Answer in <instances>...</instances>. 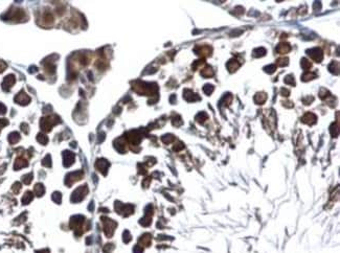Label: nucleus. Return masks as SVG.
I'll list each match as a JSON object with an SVG mask.
<instances>
[{
	"instance_id": "nucleus-6",
	"label": "nucleus",
	"mask_w": 340,
	"mask_h": 253,
	"mask_svg": "<svg viewBox=\"0 0 340 253\" xmlns=\"http://www.w3.org/2000/svg\"><path fill=\"white\" fill-rule=\"evenodd\" d=\"M74 161V154L69 151H65L63 153V164L65 166H70Z\"/></svg>"
},
{
	"instance_id": "nucleus-4",
	"label": "nucleus",
	"mask_w": 340,
	"mask_h": 253,
	"mask_svg": "<svg viewBox=\"0 0 340 253\" xmlns=\"http://www.w3.org/2000/svg\"><path fill=\"white\" fill-rule=\"evenodd\" d=\"M15 102H16L17 104L22 105V106H25V105H27L28 103L30 102V97L25 93L24 91L22 90L17 94L16 96H15Z\"/></svg>"
},
{
	"instance_id": "nucleus-2",
	"label": "nucleus",
	"mask_w": 340,
	"mask_h": 253,
	"mask_svg": "<svg viewBox=\"0 0 340 253\" xmlns=\"http://www.w3.org/2000/svg\"><path fill=\"white\" fill-rule=\"evenodd\" d=\"M88 193V188L86 185L84 186H80L79 188L74 190V193L71 196V201L72 202H80L82 201L83 199L85 198V196Z\"/></svg>"
},
{
	"instance_id": "nucleus-36",
	"label": "nucleus",
	"mask_w": 340,
	"mask_h": 253,
	"mask_svg": "<svg viewBox=\"0 0 340 253\" xmlns=\"http://www.w3.org/2000/svg\"><path fill=\"white\" fill-rule=\"evenodd\" d=\"M21 129L23 130V132H24V133H27L28 132V126L26 124H21Z\"/></svg>"
},
{
	"instance_id": "nucleus-35",
	"label": "nucleus",
	"mask_w": 340,
	"mask_h": 253,
	"mask_svg": "<svg viewBox=\"0 0 340 253\" xmlns=\"http://www.w3.org/2000/svg\"><path fill=\"white\" fill-rule=\"evenodd\" d=\"M6 68V64L3 62V61H0V72L4 71Z\"/></svg>"
},
{
	"instance_id": "nucleus-15",
	"label": "nucleus",
	"mask_w": 340,
	"mask_h": 253,
	"mask_svg": "<svg viewBox=\"0 0 340 253\" xmlns=\"http://www.w3.org/2000/svg\"><path fill=\"white\" fill-rule=\"evenodd\" d=\"M32 200H33V194L30 193V191H27V193H25V195L22 198V203L28 204Z\"/></svg>"
},
{
	"instance_id": "nucleus-13",
	"label": "nucleus",
	"mask_w": 340,
	"mask_h": 253,
	"mask_svg": "<svg viewBox=\"0 0 340 253\" xmlns=\"http://www.w3.org/2000/svg\"><path fill=\"white\" fill-rule=\"evenodd\" d=\"M290 49H291V47L289 44H280L276 47V50L280 52V53H286V52L290 51Z\"/></svg>"
},
{
	"instance_id": "nucleus-18",
	"label": "nucleus",
	"mask_w": 340,
	"mask_h": 253,
	"mask_svg": "<svg viewBox=\"0 0 340 253\" xmlns=\"http://www.w3.org/2000/svg\"><path fill=\"white\" fill-rule=\"evenodd\" d=\"M267 96L265 93H260V94H256L255 95V102L258 103V104H262V103H264L265 101H266Z\"/></svg>"
},
{
	"instance_id": "nucleus-12",
	"label": "nucleus",
	"mask_w": 340,
	"mask_h": 253,
	"mask_svg": "<svg viewBox=\"0 0 340 253\" xmlns=\"http://www.w3.org/2000/svg\"><path fill=\"white\" fill-rule=\"evenodd\" d=\"M20 140V135L18 132H13L8 135V141L11 143H16Z\"/></svg>"
},
{
	"instance_id": "nucleus-7",
	"label": "nucleus",
	"mask_w": 340,
	"mask_h": 253,
	"mask_svg": "<svg viewBox=\"0 0 340 253\" xmlns=\"http://www.w3.org/2000/svg\"><path fill=\"white\" fill-rule=\"evenodd\" d=\"M183 97L186 99L187 102H196V101H199L200 97L198 96V94L194 93L192 90L189 89H185L183 92Z\"/></svg>"
},
{
	"instance_id": "nucleus-11",
	"label": "nucleus",
	"mask_w": 340,
	"mask_h": 253,
	"mask_svg": "<svg viewBox=\"0 0 340 253\" xmlns=\"http://www.w3.org/2000/svg\"><path fill=\"white\" fill-rule=\"evenodd\" d=\"M240 67V63H238L236 60H230L227 64V68L229 69V71H236V69Z\"/></svg>"
},
{
	"instance_id": "nucleus-23",
	"label": "nucleus",
	"mask_w": 340,
	"mask_h": 253,
	"mask_svg": "<svg viewBox=\"0 0 340 253\" xmlns=\"http://www.w3.org/2000/svg\"><path fill=\"white\" fill-rule=\"evenodd\" d=\"M174 140V136L171 134H167V135H165L163 137H162V141L165 143H170L171 141Z\"/></svg>"
},
{
	"instance_id": "nucleus-38",
	"label": "nucleus",
	"mask_w": 340,
	"mask_h": 253,
	"mask_svg": "<svg viewBox=\"0 0 340 253\" xmlns=\"http://www.w3.org/2000/svg\"><path fill=\"white\" fill-rule=\"evenodd\" d=\"M282 93L284 94V96H287V94H289L290 92H289V90H285V89H282Z\"/></svg>"
},
{
	"instance_id": "nucleus-22",
	"label": "nucleus",
	"mask_w": 340,
	"mask_h": 253,
	"mask_svg": "<svg viewBox=\"0 0 340 253\" xmlns=\"http://www.w3.org/2000/svg\"><path fill=\"white\" fill-rule=\"evenodd\" d=\"M206 118H207V114H206V113H204V112L199 113V114L196 116V119H197L199 122H203V121L205 120Z\"/></svg>"
},
{
	"instance_id": "nucleus-3",
	"label": "nucleus",
	"mask_w": 340,
	"mask_h": 253,
	"mask_svg": "<svg viewBox=\"0 0 340 253\" xmlns=\"http://www.w3.org/2000/svg\"><path fill=\"white\" fill-rule=\"evenodd\" d=\"M15 82H16V79H15V75H6L5 77H4V80H3L2 82V89L3 91H5V92H8V91L11 90L12 86L14 85Z\"/></svg>"
},
{
	"instance_id": "nucleus-24",
	"label": "nucleus",
	"mask_w": 340,
	"mask_h": 253,
	"mask_svg": "<svg viewBox=\"0 0 340 253\" xmlns=\"http://www.w3.org/2000/svg\"><path fill=\"white\" fill-rule=\"evenodd\" d=\"M316 75L315 73H310V72H306L304 75H302V80L304 81H309V80H312L313 77H315Z\"/></svg>"
},
{
	"instance_id": "nucleus-10",
	"label": "nucleus",
	"mask_w": 340,
	"mask_h": 253,
	"mask_svg": "<svg viewBox=\"0 0 340 253\" xmlns=\"http://www.w3.org/2000/svg\"><path fill=\"white\" fill-rule=\"evenodd\" d=\"M316 119H317V117H316V115L315 114H313V113H307V114L302 117V121L306 122V124H314V122L316 121Z\"/></svg>"
},
{
	"instance_id": "nucleus-21",
	"label": "nucleus",
	"mask_w": 340,
	"mask_h": 253,
	"mask_svg": "<svg viewBox=\"0 0 340 253\" xmlns=\"http://www.w3.org/2000/svg\"><path fill=\"white\" fill-rule=\"evenodd\" d=\"M203 91H204L207 95H209V94H211L212 93V91H214V86L207 84V85H205L204 87H203Z\"/></svg>"
},
{
	"instance_id": "nucleus-19",
	"label": "nucleus",
	"mask_w": 340,
	"mask_h": 253,
	"mask_svg": "<svg viewBox=\"0 0 340 253\" xmlns=\"http://www.w3.org/2000/svg\"><path fill=\"white\" fill-rule=\"evenodd\" d=\"M265 53H266V49L263 48V47H260V48H258V49H255L253 51V55L254 57H263V55H265Z\"/></svg>"
},
{
	"instance_id": "nucleus-25",
	"label": "nucleus",
	"mask_w": 340,
	"mask_h": 253,
	"mask_svg": "<svg viewBox=\"0 0 340 253\" xmlns=\"http://www.w3.org/2000/svg\"><path fill=\"white\" fill-rule=\"evenodd\" d=\"M302 67L304 69V70H307V69L311 68V63L307 60V59H302Z\"/></svg>"
},
{
	"instance_id": "nucleus-32",
	"label": "nucleus",
	"mask_w": 340,
	"mask_h": 253,
	"mask_svg": "<svg viewBox=\"0 0 340 253\" xmlns=\"http://www.w3.org/2000/svg\"><path fill=\"white\" fill-rule=\"evenodd\" d=\"M277 64L280 65V66H285V65H287L288 64V59L287 58H282V59H280V60L277 61Z\"/></svg>"
},
{
	"instance_id": "nucleus-20",
	"label": "nucleus",
	"mask_w": 340,
	"mask_h": 253,
	"mask_svg": "<svg viewBox=\"0 0 340 253\" xmlns=\"http://www.w3.org/2000/svg\"><path fill=\"white\" fill-rule=\"evenodd\" d=\"M27 165V163H26V161H24V160L22 159H17L16 163H15V168H24V166H26Z\"/></svg>"
},
{
	"instance_id": "nucleus-33",
	"label": "nucleus",
	"mask_w": 340,
	"mask_h": 253,
	"mask_svg": "<svg viewBox=\"0 0 340 253\" xmlns=\"http://www.w3.org/2000/svg\"><path fill=\"white\" fill-rule=\"evenodd\" d=\"M8 124V120L5 118H0V128H3Z\"/></svg>"
},
{
	"instance_id": "nucleus-30",
	"label": "nucleus",
	"mask_w": 340,
	"mask_h": 253,
	"mask_svg": "<svg viewBox=\"0 0 340 253\" xmlns=\"http://www.w3.org/2000/svg\"><path fill=\"white\" fill-rule=\"evenodd\" d=\"M32 178H33L32 174H28V175H26V176L23 177V182H24L25 184H29L30 181H32Z\"/></svg>"
},
{
	"instance_id": "nucleus-1",
	"label": "nucleus",
	"mask_w": 340,
	"mask_h": 253,
	"mask_svg": "<svg viewBox=\"0 0 340 253\" xmlns=\"http://www.w3.org/2000/svg\"><path fill=\"white\" fill-rule=\"evenodd\" d=\"M61 122V118L57 115H52V116H47V117H43L41 118L40 121V127L43 131H47L49 132L51 128L55 124H58Z\"/></svg>"
},
{
	"instance_id": "nucleus-9",
	"label": "nucleus",
	"mask_w": 340,
	"mask_h": 253,
	"mask_svg": "<svg viewBox=\"0 0 340 253\" xmlns=\"http://www.w3.org/2000/svg\"><path fill=\"white\" fill-rule=\"evenodd\" d=\"M95 166L99 168V171L104 174V175H106V172H107V168H108V166H109V163H108L105 159H99L96 161Z\"/></svg>"
},
{
	"instance_id": "nucleus-28",
	"label": "nucleus",
	"mask_w": 340,
	"mask_h": 253,
	"mask_svg": "<svg viewBox=\"0 0 340 253\" xmlns=\"http://www.w3.org/2000/svg\"><path fill=\"white\" fill-rule=\"evenodd\" d=\"M265 70H266V72H268V73H273V72L276 70V66L275 65H269V66L265 67Z\"/></svg>"
},
{
	"instance_id": "nucleus-31",
	"label": "nucleus",
	"mask_w": 340,
	"mask_h": 253,
	"mask_svg": "<svg viewBox=\"0 0 340 253\" xmlns=\"http://www.w3.org/2000/svg\"><path fill=\"white\" fill-rule=\"evenodd\" d=\"M52 200L57 203H60L61 202V194L60 193H55L52 196Z\"/></svg>"
},
{
	"instance_id": "nucleus-8",
	"label": "nucleus",
	"mask_w": 340,
	"mask_h": 253,
	"mask_svg": "<svg viewBox=\"0 0 340 253\" xmlns=\"http://www.w3.org/2000/svg\"><path fill=\"white\" fill-rule=\"evenodd\" d=\"M83 176V174L81 173V172H74V173L72 174H69L68 176L66 177V182H68L69 180H70V182H69L67 185H70V184H73L74 182L77 181V180H80V178Z\"/></svg>"
},
{
	"instance_id": "nucleus-5",
	"label": "nucleus",
	"mask_w": 340,
	"mask_h": 253,
	"mask_svg": "<svg viewBox=\"0 0 340 253\" xmlns=\"http://www.w3.org/2000/svg\"><path fill=\"white\" fill-rule=\"evenodd\" d=\"M308 55H310L314 61H316L317 63H319L322 60V52L319 48H312V49L308 50Z\"/></svg>"
},
{
	"instance_id": "nucleus-37",
	"label": "nucleus",
	"mask_w": 340,
	"mask_h": 253,
	"mask_svg": "<svg viewBox=\"0 0 340 253\" xmlns=\"http://www.w3.org/2000/svg\"><path fill=\"white\" fill-rule=\"evenodd\" d=\"M37 70H38V68H37L36 66H32L29 68V72H30V73H34V72H36Z\"/></svg>"
},
{
	"instance_id": "nucleus-34",
	"label": "nucleus",
	"mask_w": 340,
	"mask_h": 253,
	"mask_svg": "<svg viewBox=\"0 0 340 253\" xmlns=\"http://www.w3.org/2000/svg\"><path fill=\"white\" fill-rule=\"evenodd\" d=\"M5 113H6V107L3 104L0 103V114L2 115V114H5Z\"/></svg>"
},
{
	"instance_id": "nucleus-14",
	"label": "nucleus",
	"mask_w": 340,
	"mask_h": 253,
	"mask_svg": "<svg viewBox=\"0 0 340 253\" xmlns=\"http://www.w3.org/2000/svg\"><path fill=\"white\" fill-rule=\"evenodd\" d=\"M201 75L204 77H209L214 75V71H212L211 67H206L205 69H203L202 71H201Z\"/></svg>"
},
{
	"instance_id": "nucleus-29",
	"label": "nucleus",
	"mask_w": 340,
	"mask_h": 253,
	"mask_svg": "<svg viewBox=\"0 0 340 253\" xmlns=\"http://www.w3.org/2000/svg\"><path fill=\"white\" fill-rule=\"evenodd\" d=\"M181 124H182V121H181V117H180V116L177 115L175 118H173V124H174V126L178 127V126H180Z\"/></svg>"
},
{
	"instance_id": "nucleus-27",
	"label": "nucleus",
	"mask_w": 340,
	"mask_h": 253,
	"mask_svg": "<svg viewBox=\"0 0 340 253\" xmlns=\"http://www.w3.org/2000/svg\"><path fill=\"white\" fill-rule=\"evenodd\" d=\"M285 83H286V84H289V85H295V82H294V77H293V75H288V77H286Z\"/></svg>"
},
{
	"instance_id": "nucleus-26",
	"label": "nucleus",
	"mask_w": 340,
	"mask_h": 253,
	"mask_svg": "<svg viewBox=\"0 0 340 253\" xmlns=\"http://www.w3.org/2000/svg\"><path fill=\"white\" fill-rule=\"evenodd\" d=\"M43 165L44 166H48V168L51 166V160H50L49 155H47V156L43 159Z\"/></svg>"
},
{
	"instance_id": "nucleus-17",
	"label": "nucleus",
	"mask_w": 340,
	"mask_h": 253,
	"mask_svg": "<svg viewBox=\"0 0 340 253\" xmlns=\"http://www.w3.org/2000/svg\"><path fill=\"white\" fill-rule=\"evenodd\" d=\"M37 140H38L40 143H42V144H46L47 141H48V138H47L46 135H44L43 133H40V134H38V136H37Z\"/></svg>"
},
{
	"instance_id": "nucleus-16",
	"label": "nucleus",
	"mask_w": 340,
	"mask_h": 253,
	"mask_svg": "<svg viewBox=\"0 0 340 253\" xmlns=\"http://www.w3.org/2000/svg\"><path fill=\"white\" fill-rule=\"evenodd\" d=\"M44 191H45V189H44V186L42 184H37L35 186V193L38 197H41L44 194Z\"/></svg>"
}]
</instances>
